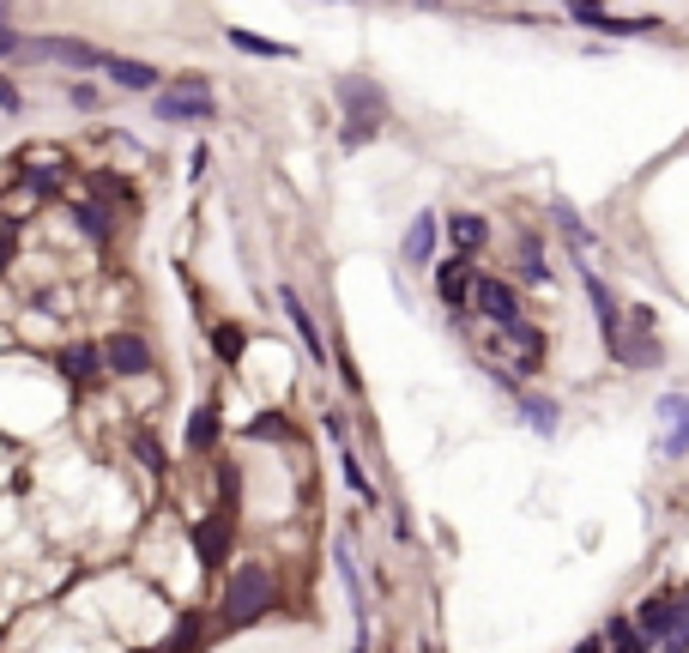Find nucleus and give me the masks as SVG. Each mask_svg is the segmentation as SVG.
Returning a JSON list of instances; mask_svg holds the SVG:
<instances>
[{
  "label": "nucleus",
  "mask_w": 689,
  "mask_h": 653,
  "mask_svg": "<svg viewBox=\"0 0 689 653\" xmlns=\"http://www.w3.org/2000/svg\"><path fill=\"white\" fill-rule=\"evenodd\" d=\"M635 636L653 641V648L665 653H689V624H684V599H672V593H648V599L635 605Z\"/></svg>",
  "instance_id": "obj_1"
},
{
  "label": "nucleus",
  "mask_w": 689,
  "mask_h": 653,
  "mask_svg": "<svg viewBox=\"0 0 689 653\" xmlns=\"http://www.w3.org/2000/svg\"><path fill=\"white\" fill-rule=\"evenodd\" d=\"M266 599H273V581H266L261 562H236L230 569V587H224V624L242 629L254 624V617L266 612Z\"/></svg>",
  "instance_id": "obj_2"
},
{
  "label": "nucleus",
  "mask_w": 689,
  "mask_h": 653,
  "mask_svg": "<svg viewBox=\"0 0 689 653\" xmlns=\"http://www.w3.org/2000/svg\"><path fill=\"white\" fill-rule=\"evenodd\" d=\"M157 121H212L218 116V104H212V92H206V79H176L169 92H157Z\"/></svg>",
  "instance_id": "obj_3"
},
{
  "label": "nucleus",
  "mask_w": 689,
  "mask_h": 653,
  "mask_svg": "<svg viewBox=\"0 0 689 653\" xmlns=\"http://www.w3.org/2000/svg\"><path fill=\"white\" fill-rule=\"evenodd\" d=\"M19 55L25 61L73 67V73H104V49H92V43H79V37H31V43H19Z\"/></svg>",
  "instance_id": "obj_4"
},
{
  "label": "nucleus",
  "mask_w": 689,
  "mask_h": 653,
  "mask_svg": "<svg viewBox=\"0 0 689 653\" xmlns=\"http://www.w3.org/2000/svg\"><path fill=\"white\" fill-rule=\"evenodd\" d=\"M338 104H345V116H352V128H345V145H357L364 133H376L381 109H388L376 85H357V79H345V85H338Z\"/></svg>",
  "instance_id": "obj_5"
},
{
  "label": "nucleus",
  "mask_w": 689,
  "mask_h": 653,
  "mask_svg": "<svg viewBox=\"0 0 689 653\" xmlns=\"http://www.w3.org/2000/svg\"><path fill=\"white\" fill-rule=\"evenodd\" d=\"M97 357H104V369H116V376H152V345H145L140 333H109V340L97 345Z\"/></svg>",
  "instance_id": "obj_6"
},
{
  "label": "nucleus",
  "mask_w": 689,
  "mask_h": 653,
  "mask_svg": "<svg viewBox=\"0 0 689 653\" xmlns=\"http://www.w3.org/2000/svg\"><path fill=\"white\" fill-rule=\"evenodd\" d=\"M472 302H478L484 321H496V326L521 321V302H514V290H508L502 278H472Z\"/></svg>",
  "instance_id": "obj_7"
},
{
  "label": "nucleus",
  "mask_w": 689,
  "mask_h": 653,
  "mask_svg": "<svg viewBox=\"0 0 689 653\" xmlns=\"http://www.w3.org/2000/svg\"><path fill=\"white\" fill-rule=\"evenodd\" d=\"M660 418H665V436H660V454L677 460L689 448V393H665L660 400Z\"/></svg>",
  "instance_id": "obj_8"
},
{
  "label": "nucleus",
  "mask_w": 689,
  "mask_h": 653,
  "mask_svg": "<svg viewBox=\"0 0 689 653\" xmlns=\"http://www.w3.org/2000/svg\"><path fill=\"white\" fill-rule=\"evenodd\" d=\"M55 369H61L73 388H92L97 376H104V357H97V345L92 340H79V345H67L61 357H55Z\"/></svg>",
  "instance_id": "obj_9"
},
{
  "label": "nucleus",
  "mask_w": 689,
  "mask_h": 653,
  "mask_svg": "<svg viewBox=\"0 0 689 653\" xmlns=\"http://www.w3.org/2000/svg\"><path fill=\"white\" fill-rule=\"evenodd\" d=\"M581 25H598V31H617V37H641V31H660V19H623V13H605V7H574Z\"/></svg>",
  "instance_id": "obj_10"
},
{
  "label": "nucleus",
  "mask_w": 689,
  "mask_h": 653,
  "mask_svg": "<svg viewBox=\"0 0 689 653\" xmlns=\"http://www.w3.org/2000/svg\"><path fill=\"white\" fill-rule=\"evenodd\" d=\"M104 73L116 79L121 92H152V85H157V67H145V61H128V55H104Z\"/></svg>",
  "instance_id": "obj_11"
},
{
  "label": "nucleus",
  "mask_w": 689,
  "mask_h": 653,
  "mask_svg": "<svg viewBox=\"0 0 689 653\" xmlns=\"http://www.w3.org/2000/svg\"><path fill=\"white\" fill-rule=\"evenodd\" d=\"M278 302H285L290 326H297V340L309 345V352H314V364H321V357H326V345H321V326H314V314L302 309V297H297V290H278Z\"/></svg>",
  "instance_id": "obj_12"
},
{
  "label": "nucleus",
  "mask_w": 689,
  "mask_h": 653,
  "mask_svg": "<svg viewBox=\"0 0 689 653\" xmlns=\"http://www.w3.org/2000/svg\"><path fill=\"white\" fill-rule=\"evenodd\" d=\"M436 290H442L448 309H466V302H472V273L460 261H448L442 273H436Z\"/></svg>",
  "instance_id": "obj_13"
},
{
  "label": "nucleus",
  "mask_w": 689,
  "mask_h": 653,
  "mask_svg": "<svg viewBox=\"0 0 689 653\" xmlns=\"http://www.w3.org/2000/svg\"><path fill=\"white\" fill-rule=\"evenodd\" d=\"M436 212H417L412 218V230H405V261H429V249H436Z\"/></svg>",
  "instance_id": "obj_14"
},
{
  "label": "nucleus",
  "mask_w": 689,
  "mask_h": 653,
  "mask_svg": "<svg viewBox=\"0 0 689 653\" xmlns=\"http://www.w3.org/2000/svg\"><path fill=\"white\" fill-rule=\"evenodd\" d=\"M598 648H605V653H648V641L635 636V624H629V617H611V624H605V636H598Z\"/></svg>",
  "instance_id": "obj_15"
},
{
  "label": "nucleus",
  "mask_w": 689,
  "mask_h": 653,
  "mask_svg": "<svg viewBox=\"0 0 689 653\" xmlns=\"http://www.w3.org/2000/svg\"><path fill=\"white\" fill-rule=\"evenodd\" d=\"M448 236H454V249H460V254H472V249H484V236H490V230H484L478 212H460V218L448 224Z\"/></svg>",
  "instance_id": "obj_16"
},
{
  "label": "nucleus",
  "mask_w": 689,
  "mask_h": 653,
  "mask_svg": "<svg viewBox=\"0 0 689 653\" xmlns=\"http://www.w3.org/2000/svg\"><path fill=\"white\" fill-rule=\"evenodd\" d=\"M73 218H79V230L92 236V242H109V206H97V200H79Z\"/></svg>",
  "instance_id": "obj_17"
},
{
  "label": "nucleus",
  "mask_w": 689,
  "mask_h": 653,
  "mask_svg": "<svg viewBox=\"0 0 689 653\" xmlns=\"http://www.w3.org/2000/svg\"><path fill=\"white\" fill-rule=\"evenodd\" d=\"M212 436H218V405H200L194 424H188V448H194V454H206Z\"/></svg>",
  "instance_id": "obj_18"
},
{
  "label": "nucleus",
  "mask_w": 689,
  "mask_h": 653,
  "mask_svg": "<svg viewBox=\"0 0 689 653\" xmlns=\"http://www.w3.org/2000/svg\"><path fill=\"white\" fill-rule=\"evenodd\" d=\"M521 405H526V424H533L538 436H557V418H562L557 405H550V400H538V393H526Z\"/></svg>",
  "instance_id": "obj_19"
},
{
  "label": "nucleus",
  "mask_w": 689,
  "mask_h": 653,
  "mask_svg": "<svg viewBox=\"0 0 689 653\" xmlns=\"http://www.w3.org/2000/svg\"><path fill=\"white\" fill-rule=\"evenodd\" d=\"M557 224H562V236H569L574 249H586V224H581V212H574L569 200H557Z\"/></svg>",
  "instance_id": "obj_20"
},
{
  "label": "nucleus",
  "mask_w": 689,
  "mask_h": 653,
  "mask_svg": "<svg viewBox=\"0 0 689 653\" xmlns=\"http://www.w3.org/2000/svg\"><path fill=\"white\" fill-rule=\"evenodd\" d=\"M194 545H200V557H218V550H224V521H200V533H194Z\"/></svg>",
  "instance_id": "obj_21"
},
{
  "label": "nucleus",
  "mask_w": 689,
  "mask_h": 653,
  "mask_svg": "<svg viewBox=\"0 0 689 653\" xmlns=\"http://www.w3.org/2000/svg\"><path fill=\"white\" fill-rule=\"evenodd\" d=\"M230 43L248 55H285V43H266V37H254V31H230Z\"/></svg>",
  "instance_id": "obj_22"
},
{
  "label": "nucleus",
  "mask_w": 689,
  "mask_h": 653,
  "mask_svg": "<svg viewBox=\"0 0 689 653\" xmlns=\"http://www.w3.org/2000/svg\"><path fill=\"white\" fill-rule=\"evenodd\" d=\"M338 460H345V478H352V490H364V502H376V484H369V472H364V466H357V454H352V448H345Z\"/></svg>",
  "instance_id": "obj_23"
},
{
  "label": "nucleus",
  "mask_w": 689,
  "mask_h": 653,
  "mask_svg": "<svg viewBox=\"0 0 689 653\" xmlns=\"http://www.w3.org/2000/svg\"><path fill=\"white\" fill-rule=\"evenodd\" d=\"M521 266H526V278H533V285H545V254H538V242H533V236H526V242H521Z\"/></svg>",
  "instance_id": "obj_24"
},
{
  "label": "nucleus",
  "mask_w": 689,
  "mask_h": 653,
  "mask_svg": "<svg viewBox=\"0 0 689 653\" xmlns=\"http://www.w3.org/2000/svg\"><path fill=\"white\" fill-rule=\"evenodd\" d=\"M19 31H13V13H7V7H0V61H7V55H19Z\"/></svg>",
  "instance_id": "obj_25"
},
{
  "label": "nucleus",
  "mask_w": 689,
  "mask_h": 653,
  "mask_svg": "<svg viewBox=\"0 0 689 653\" xmlns=\"http://www.w3.org/2000/svg\"><path fill=\"white\" fill-rule=\"evenodd\" d=\"M212 345H218V352L230 357V364L242 357V333H236V326H218V333H212Z\"/></svg>",
  "instance_id": "obj_26"
},
{
  "label": "nucleus",
  "mask_w": 689,
  "mask_h": 653,
  "mask_svg": "<svg viewBox=\"0 0 689 653\" xmlns=\"http://www.w3.org/2000/svg\"><path fill=\"white\" fill-rule=\"evenodd\" d=\"M67 97H73V109H104V97H97V85H67Z\"/></svg>",
  "instance_id": "obj_27"
},
{
  "label": "nucleus",
  "mask_w": 689,
  "mask_h": 653,
  "mask_svg": "<svg viewBox=\"0 0 689 653\" xmlns=\"http://www.w3.org/2000/svg\"><path fill=\"white\" fill-rule=\"evenodd\" d=\"M0 109H7V116H19V109H25V97H19V85L7 73H0Z\"/></svg>",
  "instance_id": "obj_28"
},
{
  "label": "nucleus",
  "mask_w": 689,
  "mask_h": 653,
  "mask_svg": "<svg viewBox=\"0 0 689 653\" xmlns=\"http://www.w3.org/2000/svg\"><path fill=\"white\" fill-rule=\"evenodd\" d=\"M13 249H19V230H13V224H7V230H0V273L13 266Z\"/></svg>",
  "instance_id": "obj_29"
}]
</instances>
